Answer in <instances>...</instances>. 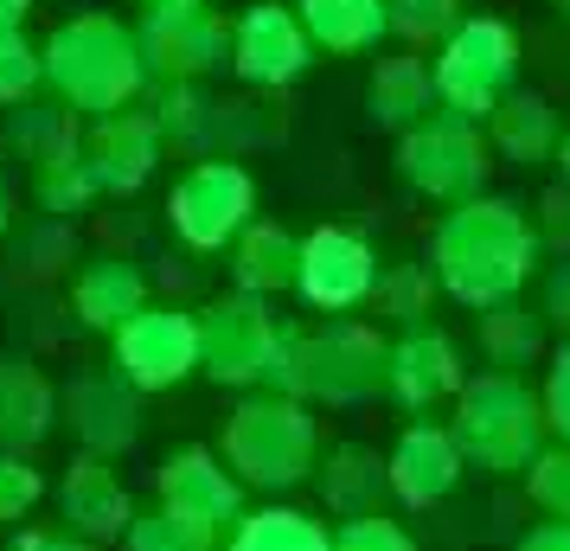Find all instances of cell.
<instances>
[{
  "label": "cell",
  "mask_w": 570,
  "mask_h": 551,
  "mask_svg": "<svg viewBox=\"0 0 570 551\" xmlns=\"http://www.w3.org/2000/svg\"><path fill=\"white\" fill-rule=\"evenodd\" d=\"M532 257H539V244L525 232L519 206H507V199H468L436 232V269L462 302H507L525 283Z\"/></svg>",
  "instance_id": "obj_1"
},
{
  "label": "cell",
  "mask_w": 570,
  "mask_h": 551,
  "mask_svg": "<svg viewBox=\"0 0 570 551\" xmlns=\"http://www.w3.org/2000/svg\"><path fill=\"white\" fill-rule=\"evenodd\" d=\"M39 58H46V83H52L71 109L97 116V122L116 116V109L141 90V78H148L135 32L122 27L116 13H71V20L46 39Z\"/></svg>",
  "instance_id": "obj_2"
},
{
  "label": "cell",
  "mask_w": 570,
  "mask_h": 551,
  "mask_svg": "<svg viewBox=\"0 0 570 551\" xmlns=\"http://www.w3.org/2000/svg\"><path fill=\"white\" fill-rule=\"evenodd\" d=\"M436 78V109L462 116V122H488L493 109L513 97L519 78V32L500 13H468L430 58Z\"/></svg>",
  "instance_id": "obj_3"
},
{
  "label": "cell",
  "mask_w": 570,
  "mask_h": 551,
  "mask_svg": "<svg viewBox=\"0 0 570 551\" xmlns=\"http://www.w3.org/2000/svg\"><path fill=\"white\" fill-rule=\"evenodd\" d=\"M250 206H257V186L237 160H199V167L180 174L174 199H167V218L193 250H218L250 225Z\"/></svg>",
  "instance_id": "obj_4"
},
{
  "label": "cell",
  "mask_w": 570,
  "mask_h": 551,
  "mask_svg": "<svg viewBox=\"0 0 570 551\" xmlns=\"http://www.w3.org/2000/svg\"><path fill=\"white\" fill-rule=\"evenodd\" d=\"M481 122H462V116H449L436 109L430 122H416L404 135V148H397V167H404V180L416 193H430V199H468L481 174H488V141H481Z\"/></svg>",
  "instance_id": "obj_5"
},
{
  "label": "cell",
  "mask_w": 570,
  "mask_h": 551,
  "mask_svg": "<svg viewBox=\"0 0 570 551\" xmlns=\"http://www.w3.org/2000/svg\"><path fill=\"white\" fill-rule=\"evenodd\" d=\"M135 46H141V65L160 71L167 83H193L232 65V20L212 13V7H167V13H141L135 27Z\"/></svg>",
  "instance_id": "obj_6"
},
{
  "label": "cell",
  "mask_w": 570,
  "mask_h": 551,
  "mask_svg": "<svg viewBox=\"0 0 570 551\" xmlns=\"http://www.w3.org/2000/svg\"><path fill=\"white\" fill-rule=\"evenodd\" d=\"M314 65V39L302 32L295 7L283 0H250L232 20V71L257 90H283Z\"/></svg>",
  "instance_id": "obj_7"
},
{
  "label": "cell",
  "mask_w": 570,
  "mask_h": 551,
  "mask_svg": "<svg viewBox=\"0 0 570 551\" xmlns=\"http://www.w3.org/2000/svg\"><path fill=\"white\" fill-rule=\"evenodd\" d=\"M295 289L308 295L314 308H360L365 295L379 289V263H372V250H365L360 232L321 225L314 237H302Z\"/></svg>",
  "instance_id": "obj_8"
},
{
  "label": "cell",
  "mask_w": 570,
  "mask_h": 551,
  "mask_svg": "<svg viewBox=\"0 0 570 551\" xmlns=\"http://www.w3.org/2000/svg\"><path fill=\"white\" fill-rule=\"evenodd\" d=\"M116 360H122V378H135V385H174L199 360V327L167 308H141L116 327Z\"/></svg>",
  "instance_id": "obj_9"
},
{
  "label": "cell",
  "mask_w": 570,
  "mask_h": 551,
  "mask_svg": "<svg viewBox=\"0 0 570 551\" xmlns=\"http://www.w3.org/2000/svg\"><path fill=\"white\" fill-rule=\"evenodd\" d=\"M155 160H160V122L155 116L116 109V116L97 122L83 167H90V186H104V193H135V186L155 174Z\"/></svg>",
  "instance_id": "obj_10"
},
{
  "label": "cell",
  "mask_w": 570,
  "mask_h": 551,
  "mask_svg": "<svg viewBox=\"0 0 570 551\" xmlns=\"http://www.w3.org/2000/svg\"><path fill=\"white\" fill-rule=\"evenodd\" d=\"M199 353L212 360V378H257L276 353V321L257 302H218L199 327Z\"/></svg>",
  "instance_id": "obj_11"
},
{
  "label": "cell",
  "mask_w": 570,
  "mask_h": 551,
  "mask_svg": "<svg viewBox=\"0 0 570 551\" xmlns=\"http://www.w3.org/2000/svg\"><path fill=\"white\" fill-rule=\"evenodd\" d=\"M365 104H372V122L411 135L416 122L436 116V78H430V58L397 52L372 65V83H365Z\"/></svg>",
  "instance_id": "obj_12"
},
{
  "label": "cell",
  "mask_w": 570,
  "mask_h": 551,
  "mask_svg": "<svg viewBox=\"0 0 570 551\" xmlns=\"http://www.w3.org/2000/svg\"><path fill=\"white\" fill-rule=\"evenodd\" d=\"M295 20L314 39V52H372L385 39V0H295Z\"/></svg>",
  "instance_id": "obj_13"
},
{
  "label": "cell",
  "mask_w": 570,
  "mask_h": 551,
  "mask_svg": "<svg viewBox=\"0 0 570 551\" xmlns=\"http://www.w3.org/2000/svg\"><path fill=\"white\" fill-rule=\"evenodd\" d=\"M558 135H564L558 109L544 104V97H532V90H513V97L488 116V141L513 160V167H539L544 155H558Z\"/></svg>",
  "instance_id": "obj_14"
},
{
  "label": "cell",
  "mask_w": 570,
  "mask_h": 551,
  "mask_svg": "<svg viewBox=\"0 0 570 551\" xmlns=\"http://www.w3.org/2000/svg\"><path fill=\"white\" fill-rule=\"evenodd\" d=\"M385 378H391V392L411 397V404L455 392V385H462V372H455V346L442 341V334H411V341H397Z\"/></svg>",
  "instance_id": "obj_15"
},
{
  "label": "cell",
  "mask_w": 570,
  "mask_h": 551,
  "mask_svg": "<svg viewBox=\"0 0 570 551\" xmlns=\"http://www.w3.org/2000/svg\"><path fill=\"white\" fill-rule=\"evenodd\" d=\"M71 295H78V315L90 321V327H122L129 315H141V276H135L129 263L97 257L78 276V289Z\"/></svg>",
  "instance_id": "obj_16"
},
{
  "label": "cell",
  "mask_w": 570,
  "mask_h": 551,
  "mask_svg": "<svg viewBox=\"0 0 570 551\" xmlns=\"http://www.w3.org/2000/svg\"><path fill=\"white\" fill-rule=\"evenodd\" d=\"M244 244H237V283L250 295L263 289H288L295 283V263H302V244L283 232V225H244Z\"/></svg>",
  "instance_id": "obj_17"
},
{
  "label": "cell",
  "mask_w": 570,
  "mask_h": 551,
  "mask_svg": "<svg viewBox=\"0 0 570 551\" xmlns=\"http://www.w3.org/2000/svg\"><path fill=\"white\" fill-rule=\"evenodd\" d=\"M397 469H430V474H404V494L411 500H436V494H449V481H455V449H449V436L411 430L404 449H397Z\"/></svg>",
  "instance_id": "obj_18"
},
{
  "label": "cell",
  "mask_w": 570,
  "mask_h": 551,
  "mask_svg": "<svg viewBox=\"0 0 570 551\" xmlns=\"http://www.w3.org/2000/svg\"><path fill=\"white\" fill-rule=\"evenodd\" d=\"M104 481H109L104 462H78V474L65 481V506H71V520H83L90 532H122V525H129V500L97 494Z\"/></svg>",
  "instance_id": "obj_19"
},
{
  "label": "cell",
  "mask_w": 570,
  "mask_h": 551,
  "mask_svg": "<svg viewBox=\"0 0 570 551\" xmlns=\"http://www.w3.org/2000/svg\"><path fill=\"white\" fill-rule=\"evenodd\" d=\"M462 20V0H385V27L411 46H442Z\"/></svg>",
  "instance_id": "obj_20"
},
{
  "label": "cell",
  "mask_w": 570,
  "mask_h": 551,
  "mask_svg": "<svg viewBox=\"0 0 570 551\" xmlns=\"http://www.w3.org/2000/svg\"><path fill=\"white\" fill-rule=\"evenodd\" d=\"M39 78H46V58L27 46V32H0V104L32 97Z\"/></svg>",
  "instance_id": "obj_21"
},
{
  "label": "cell",
  "mask_w": 570,
  "mask_h": 551,
  "mask_svg": "<svg viewBox=\"0 0 570 551\" xmlns=\"http://www.w3.org/2000/svg\"><path fill=\"white\" fill-rule=\"evenodd\" d=\"M544 315H551V321H564V327H570V263L558 269V276H551V295H544Z\"/></svg>",
  "instance_id": "obj_22"
},
{
  "label": "cell",
  "mask_w": 570,
  "mask_h": 551,
  "mask_svg": "<svg viewBox=\"0 0 570 551\" xmlns=\"http://www.w3.org/2000/svg\"><path fill=\"white\" fill-rule=\"evenodd\" d=\"M32 13V0H0V32H20Z\"/></svg>",
  "instance_id": "obj_23"
},
{
  "label": "cell",
  "mask_w": 570,
  "mask_h": 551,
  "mask_svg": "<svg viewBox=\"0 0 570 551\" xmlns=\"http://www.w3.org/2000/svg\"><path fill=\"white\" fill-rule=\"evenodd\" d=\"M167 7H206V0H141V13H167Z\"/></svg>",
  "instance_id": "obj_24"
},
{
  "label": "cell",
  "mask_w": 570,
  "mask_h": 551,
  "mask_svg": "<svg viewBox=\"0 0 570 551\" xmlns=\"http://www.w3.org/2000/svg\"><path fill=\"white\" fill-rule=\"evenodd\" d=\"M558 167H564V186H570V129L558 135Z\"/></svg>",
  "instance_id": "obj_25"
},
{
  "label": "cell",
  "mask_w": 570,
  "mask_h": 551,
  "mask_svg": "<svg viewBox=\"0 0 570 551\" xmlns=\"http://www.w3.org/2000/svg\"><path fill=\"white\" fill-rule=\"evenodd\" d=\"M558 397H564V411H570V353H564V372H558Z\"/></svg>",
  "instance_id": "obj_26"
},
{
  "label": "cell",
  "mask_w": 570,
  "mask_h": 551,
  "mask_svg": "<svg viewBox=\"0 0 570 551\" xmlns=\"http://www.w3.org/2000/svg\"><path fill=\"white\" fill-rule=\"evenodd\" d=\"M558 13H564V27H570V0H558Z\"/></svg>",
  "instance_id": "obj_27"
}]
</instances>
